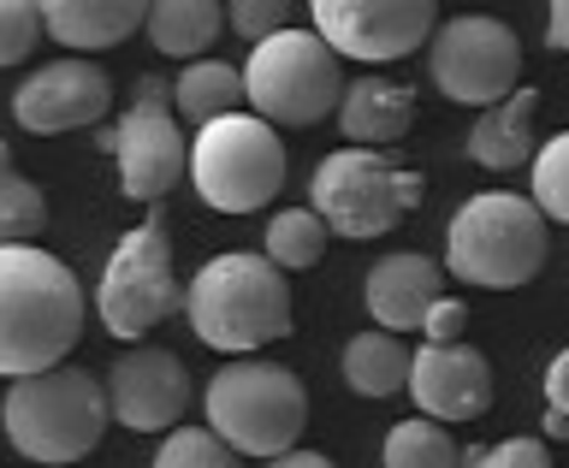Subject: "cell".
Instances as JSON below:
<instances>
[{"label":"cell","instance_id":"6da1fadb","mask_svg":"<svg viewBox=\"0 0 569 468\" xmlns=\"http://www.w3.org/2000/svg\"><path fill=\"white\" fill-rule=\"evenodd\" d=\"M83 315L89 297L60 256L36 243H0V374L7 380L60 368L83 338Z\"/></svg>","mask_w":569,"mask_h":468},{"label":"cell","instance_id":"7a4b0ae2","mask_svg":"<svg viewBox=\"0 0 569 468\" xmlns=\"http://www.w3.org/2000/svg\"><path fill=\"white\" fill-rule=\"evenodd\" d=\"M184 320L208 350L249 356L291 332V285L267 256H213L184 291Z\"/></svg>","mask_w":569,"mask_h":468},{"label":"cell","instance_id":"3957f363","mask_svg":"<svg viewBox=\"0 0 569 468\" xmlns=\"http://www.w3.org/2000/svg\"><path fill=\"white\" fill-rule=\"evenodd\" d=\"M0 427H7L18 457L66 468L101 445V434L113 427V409H107V386L89 368H48L7 386Z\"/></svg>","mask_w":569,"mask_h":468},{"label":"cell","instance_id":"277c9868","mask_svg":"<svg viewBox=\"0 0 569 468\" xmlns=\"http://www.w3.org/2000/svg\"><path fill=\"white\" fill-rule=\"evenodd\" d=\"M546 213L528 202V196L510 190H487L469 196L451 213V231H445V267L451 279L487 285V291H516L546 267Z\"/></svg>","mask_w":569,"mask_h":468},{"label":"cell","instance_id":"5b68a950","mask_svg":"<svg viewBox=\"0 0 569 468\" xmlns=\"http://www.w3.org/2000/svg\"><path fill=\"white\" fill-rule=\"evenodd\" d=\"M208 427L220 434L238 457H284L297 451L302 427H309V391L291 368L279 362H226L208 380Z\"/></svg>","mask_w":569,"mask_h":468},{"label":"cell","instance_id":"8992f818","mask_svg":"<svg viewBox=\"0 0 569 468\" xmlns=\"http://www.w3.org/2000/svg\"><path fill=\"white\" fill-rule=\"evenodd\" d=\"M190 185L220 213H256L284 190V137L256 113H226L190 137Z\"/></svg>","mask_w":569,"mask_h":468},{"label":"cell","instance_id":"52a82bcc","mask_svg":"<svg viewBox=\"0 0 569 468\" xmlns=\"http://www.w3.org/2000/svg\"><path fill=\"white\" fill-rule=\"evenodd\" d=\"M315 213L338 238H386L409 208H421V178L398 160V149H338L315 167Z\"/></svg>","mask_w":569,"mask_h":468},{"label":"cell","instance_id":"ba28073f","mask_svg":"<svg viewBox=\"0 0 569 468\" xmlns=\"http://www.w3.org/2000/svg\"><path fill=\"white\" fill-rule=\"evenodd\" d=\"M243 101L267 125H315L345 101L338 53L315 30H279L256 42L243 66Z\"/></svg>","mask_w":569,"mask_h":468},{"label":"cell","instance_id":"9c48e42d","mask_svg":"<svg viewBox=\"0 0 569 468\" xmlns=\"http://www.w3.org/2000/svg\"><path fill=\"white\" fill-rule=\"evenodd\" d=\"M178 309H184V291H178V273H172L167 213L154 202L142 213V226L124 231L119 249L107 256V273L96 285V315L113 338H142Z\"/></svg>","mask_w":569,"mask_h":468},{"label":"cell","instance_id":"30bf717a","mask_svg":"<svg viewBox=\"0 0 569 468\" xmlns=\"http://www.w3.org/2000/svg\"><path fill=\"white\" fill-rule=\"evenodd\" d=\"M96 142L119 160V190L131 202H167V190L190 172V142L172 113L167 78H137V96L113 131H96Z\"/></svg>","mask_w":569,"mask_h":468},{"label":"cell","instance_id":"8fae6325","mask_svg":"<svg viewBox=\"0 0 569 468\" xmlns=\"http://www.w3.org/2000/svg\"><path fill=\"white\" fill-rule=\"evenodd\" d=\"M427 78L439 96H451L462 107H498L510 89H522V42L505 18L487 12H462L445 18L427 48Z\"/></svg>","mask_w":569,"mask_h":468},{"label":"cell","instance_id":"7c38bea8","mask_svg":"<svg viewBox=\"0 0 569 468\" xmlns=\"http://www.w3.org/2000/svg\"><path fill=\"white\" fill-rule=\"evenodd\" d=\"M309 18L332 53L362 60V66L409 60L439 30L433 0H315Z\"/></svg>","mask_w":569,"mask_h":468},{"label":"cell","instance_id":"4fadbf2b","mask_svg":"<svg viewBox=\"0 0 569 468\" xmlns=\"http://www.w3.org/2000/svg\"><path fill=\"white\" fill-rule=\"evenodd\" d=\"M107 409H113L119 427L131 434H172L190 409V374L172 350L160 345H142V350H124L113 368H107Z\"/></svg>","mask_w":569,"mask_h":468},{"label":"cell","instance_id":"5bb4252c","mask_svg":"<svg viewBox=\"0 0 569 468\" xmlns=\"http://www.w3.org/2000/svg\"><path fill=\"white\" fill-rule=\"evenodd\" d=\"M107 101H113V83L96 60H53L42 71H30L12 96V119L36 137H53V131H83V125H101Z\"/></svg>","mask_w":569,"mask_h":468},{"label":"cell","instance_id":"9a60e30c","mask_svg":"<svg viewBox=\"0 0 569 468\" xmlns=\"http://www.w3.org/2000/svg\"><path fill=\"white\" fill-rule=\"evenodd\" d=\"M403 391L427 421H475L492 409V362L475 345H421Z\"/></svg>","mask_w":569,"mask_h":468},{"label":"cell","instance_id":"2e32d148","mask_svg":"<svg viewBox=\"0 0 569 468\" xmlns=\"http://www.w3.org/2000/svg\"><path fill=\"white\" fill-rule=\"evenodd\" d=\"M368 315L380 320L386 332H421L427 309L445 297V273L433 256H416V249H398V256H380L368 267Z\"/></svg>","mask_w":569,"mask_h":468},{"label":"cell","instance_id":"e0dca14e","mask_svg":"<svg viewBox=\"0 0 569 468\" xmlns=\"http://www.w3.org/2000/svg\"><path fill=\"white\" fill-rule=\"evenodd\" d=\"M409 125H416V89L409 83H391V78L345 83L338 131L350 137V149H398V137H409Z\"/></svg>","mask_w":569,"mask_h":468},{"label":"cell","instance_id":"ac0fdd59","mask_svg":"<svg viewBox=\"0 0 569 468\" xmlns=\"http://www.w3.org/2000/svg\"><path fill=\"white\" fill-rule=\"evenodd\" d=\"M142 24H149L142 0H42V30L53 42H66L78 60L131 42Z\"/></svg>","mask_w":569,"mask_h":468},{"label":"cell","instance_id":"d6986e66","mask_svg":"<svg viewBox=\"0 0 569 468\" xmlns=\"http://www.w3.org/2000/svg\"><path fill=\"white\" fill-rule=\"evenodd\" d=\"M533 113H540V89H510L505 101L475 119L469 160L487 172H516L522 160H533Z\"/></svg>","mask_w":569,"mask_h":468},{"label":"cell","instance_id":"ffe728a7","mask_svg":"<svg viewBox=\"0 0 569 468\" xmlns=\"http://www.w3.org/2000/svg\"><path fill=\"white\" fill-rule=\"evenodd\" d=\"M409 356L398 332H356L345 345V386L356 398H398L409 386Z\"/></svg>","mask_w":569,"mask_h":468},{"label":"cell","instance_id":"44dd1931","mask_svg":"<svg viewBox=\"0 0 569 468\" xmlns=\"http://www.w3.org/2000/svg\"><path fill=\"white\" fill-rule=\"evenodd\" d=\"M220 24H226V7H213V0H160V7H149V42L184 66L208 60Z\"/></svg>","mask_w":569,"mask_h":468},{"label":"cell","instance_id":"7402d4cb","mask_svg":"<svg viewBox=\"0 0 569 468\" xmlns=\"http://www.w3.org/2000/svg\"><path fill=\"white\" fill-rule=\"evenodd\" d=\"M238 101H243V78L226 60H190L172 83V113L184 125H196V131L226 119V113H238Z\"/></svg>","mask_w":569,"mask_h":468},{"label":"cell","instance_id":"603a6c76","mask_svg":"<svg viewBox=\"0 0 569 468\" xmlns=\"http://www.w3.org/2000/svg\"><path fill=\"white\" fill-rule=\"evenodd\" d=\"M327 220H320L315 208H284L267 220V261L279 267V273H297V267H315L327 256Z\"/></svg>","mask_w":569,"mask_h":468},{"label":"cell","instance_id":"cb8c5ba5","mask_svg":"<svg viewBox=\"0 0 569 468\" xmlns=\"http://www.w3.org/2000/svg\"><path fill=\"white\" fill-rule=\"evenodd\" d=\"M48 226V196L18 172L12 149L0 142V243H30Z\"/></svg>","mask_w":569,"mask_h":468},{"label":"cell","instance_id":"d4e9b609","mask_svg":"<svg viewBox=\"0 0 569 468\" xmlns=\"http://www.w3.org/2000/svg\"><path fill=\"white\" fill-rule=\"evenodd\" d=\"M462 451L445 421H398L386 434V468H457Z\"/></svg>","mask_w":569,"mask_h":468},{"label":"cell","instance_id":"484cf974","mask_svg":"<svg viewBox=\"0 0 569 468\" xmlns=\"http://www.w3.org/2000/svg\"><path fill=\"white\" fill-rule=\"evenodd\" d=\"M154 468H238V451L213 427H172Z\"/></svg>","mask_w":569,"mask_h":468},{"label":"cell","instance_id":"4316f807","mask_svg":"<svg viewBox=\"0 0 569 468\" xmlns=\"http://www.w3.org/2000/svg\"><path fill=\"white\" fill-rule=\"evenodd\" d=\"M533 208L546 213V220H563L569 226V131L551 137L540 155H533Z\"/></svg>","mask_w":569,"mask_h":468},{"label":"cell","instance_id":"83f0119b","mask_svg":"<svg viewBox=\"0 0 569 468\" xmlns=\"http://www.w3.org/2000/svg\"><path fill=\"white\" fill-rule=\"evenodd\" d=\"M36 42H42V7H30V0H0V66L30 60Z\"/></svg>","mask_w":569,"mask_h":468},{"label":"cell","instance_id":"f1b7e54d","mask_svg":"<svg viewBox=\"0 0 569 468\" xmlns=\"http://www.w3.org/2000/svg\"><path fill=\"white\" fill-rule=\"evenodd\" d=\"M226 18L238 24V36H249V42H267V36H279V30H297L291 0H238Z\"/></svg>","mask_w":569,"mask_h":468},{"label":"cell","instance_id":"f546056e","mask_svg":"<svg viewBox=\"0 0 569 468\" xmlns=\"http://www.w3.org/2000/svg\"><path fill=\"white\" fill-rule=\"evenodd\" d=\"M462 462L469 468H551L540 439H505V445H492V451H469Z\"/></svg>","mask_w":569,"mask_h":468},{"label":"cell","instance_id":"4dcf8cb0","mask_svg":"<svg viewBox=\"0 0 569 468\" xmlns=\"http://www.w3.org/2000/svg\"><path fill=\"white\" fill-rule=\"evenodd\" d=\"M462 332H469V309H462L457 297H439L433 309H427V320H421L427 345H462Z\"/></svg>","mask_w":569,"mask_h":468},{"label":"cell","instance_id":"1f68e13d","mask_svg":"<svg viewBox=\"0 0 569 468\" xmlns=\"http://www.w3.org/2000/svg\"><path fill=\"white\" fill-rule=\"evenodd\" d=\"M546 398H551V409H558V416H569V350L551 356V368H546Z\"/></svg>","mask_w":569,"mask_h":468},{"label":"cell","instance_id":"d6a6232c","mask_svg":"<svg viewBox=\"0 0 569 468\" xmlns=\"http://www.w3.org/2000/svg\"><path fill=\"white\" fill-rule=\"evenodd\" d=\"M546 42L558 53H569V0H558V7L546 12Z\"/></svg>","mask_w":569,"mask_h":468},{"label":"cell","instance_id":"836d02e7","mask_svg":"<svg viewBox=\"0 0 569 468\" xmlns=\"http://www.w3.org/2000/svg\"><path fill=\"white\" fill-rule=\"evenodd\" d=\"M273 468H332V457H320V451H284V457H273Z\"/></svg>","mask_w":569,"mask_h":468},{"label":"cell","instance_id":"e575fe53","mask_svg":"<svg viewBox=\"0 0 569 468\" xmlns=\"http://www.w3.org/2000/svg\"><path fill=\"white\" fill-rule=\"evenodd\" d=\"M546 434H551V439H569V416H558V409H551V416H546Z\"/></svg>","mask_w":569,"mask_h":468}]
</instances>
